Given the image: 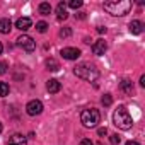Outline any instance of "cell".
Segmentation results:
<instances>
[{
  "mask_svg": "<svg viewBox=\"0 0 145 145\" xmlns=\"http://www.w3.org/2000/svg\"><path fill=\"white\" fill-rule=\"evenodd\" d=\"M101 103H103L106 108H108V106H111V104H113V97H111V94H104V96H103V99H101Z\"/></svg>",
  "mask_w": 145,
  "mask_h": 145,
  "instance_id": "obj_21",
  "label": "cell"
},
{
  "mask_svg": "<svg viewBox=\"0 0 145 145\" xmlns=\"http://www.w3.org/2000/svg\"><path fill=\"white\" fill-rule=\"evenodd\" d=\"M103 7H104V10L108 14L123 17L131 10V2L130 0H114V2H104Z\"/></svg>",
  "mask_w": 145,
  "mask_h": 145,
  "instance_id": "obj_1",
  "label": "cell"
},
{
  "mask_svg": "<svg viewBox=\"0 0 145 145\" xmlns=\"http://www.w3.org/2000/svg\"><path fill=\"white\" fill-rule=\"evenodd\" d=\"M36 31H38V33H46V31H48V24H46L44 21L36 22Z\"/></svg>",
  "mask_w": 145,
  "mask_h": 145,
  "instance_id": "obj_19",
  "label": "cell"
},
{
  "mask_svg": "<svg viewBox=\"0 0 145 145\" xmlns=\"http://www.w3.org/2000/svg\"><path fill=\"white\" fill-rule=\"evenodd\" d=\"M67 5H68L70 9H75V10H77V9H80V7H82V0H70Z\"/></svg>",
  "mask_w": 145,
  "mask_h": 145,
  "instance_id": "obj_20",
  "label": "cell"
},
{
  "mask_svg": "<svg viewBox=\"0 0 145 145\" xmlns=\"http://www.w3.org/2000/svg\"><path fill=\"white\" fill-rule=\"evenodd\" d=\"M120 89H121L125 94H131V92H133V84H131L130 80H126V79H125V80H121V82H120Z\"/></svg>",
  "mask_w": 145,
  "mask_h": 145,
  "instance_id": "obj_15",
  "label": "cell"
},
{
  "mask_svg": "<svg viewBox=\"0 0 145 145\" xmlns=\"http://www.w3.org/2000/svg\"><path fill=\"white\" fill-rule=\"evenodd\" d=\"M46 68L51 70V72H58L60 65H58V61H56L55 58H48V60H46Z\"/></svg>",
  "mask_w": 145,
  "mask_h": 145,
  "instance_id": "obj_17",
  "label": "cell"
},
{
  "mask_svg": "<svg viewBox=\"0 0 145 145\" xmlns=\"http://www.w3.org/2000/svg\"><path fill=\"white\" fill-rule=\"evenodd\" d=\"M7 145H27V137H24L21 133H14L12 137H9Z\"/></svg>",
  "mask_w": 145,
  "mask_h": 145,
  "instance_id": "obj_9",
  "label": "cell"
},
{
  "mask_svg": "<svg viewBox=\"0 0 145 145\" xmlns=\"http://www.w3.org/2000/svg\"><path fill=\"white\" fill-rule=\"evenodd\" d=\"M38 10H39L41 16H50V12H51V5H50L48 2H41L39 7H38Z\"/></svg>",
  "mask_w": 145,
  "mask_h": 145,
  "instance_id": "obj_16",
  "label": "cell"
},
{
  "mask_svg": "<svg viewBox=\"0 0 145 145\" xmlns=\"http://www.w3.org/2000/svg\"><path fill=\"white\" fill-rule=\"evenodd\" d=\"M106 50H108V43H106L104 39H97V41L92 44V53H94V55H97V56L104 55V53H106Z\"/></svg>",
  "mask_w": 145,
  "mask_h": 145,
  "instance_id": "obj_8",
  "label": "cell"
},
{
  "mask_svg": "<svg viewBox=\"0 0 145 145\" xmlns=\"http://www.w3.org/2000/svg\"><path fill=\"white\" fill-rule=\"evenodd\" d=\"M10 31H12L10 19H0V33H2V34H9Z\"/></svg>",
  "mask_w": 145,
  "mask_h": 145,
  "instance_id": "obj_14",
  "label": "cell"
},
{
  "mask_svg": "<svg viewBox=\"0 0 145 145\" xmlns=\"http://www.w3.org/2000/svg\"><path fill=\"white\" fill-rule=\"evenodd\" d=\"M60 36H61V38H70V36H72V29H70V27L60 29Z\"/></svg>",
  "mask_w": 145,
  "mask_h": 145,
  "instance_id": "obj_22",
  "label": "cell"
},
{
  "mask_svg": "<svg viewBox=\"0 0 145 145\" xmlns=\"http://www.w3.org/2000/svg\"><path fill=\"white\" fill-rule=\"evenodd\" d=\"M26 113H27L29 116H38V114H41V113H43V103L38 101V99L29 101V103L26 104Z\"/></svg>",
  "mask_w": 145,
  "mask_h": 145,
  "instance_id": "obj_6",
  "label": "cell"
},
{
  "mask_svg": "<svg viewBox=\"0 0 145 145\" xmlns=\"http://www.w3.org/2000/svg\"><path fill=\"white\" fill-rule=\"evenodd\" d=\"M31 26H33V21H31L29 17H19V19L16 21V27L21 29V31H27Z\"/></svg>",
  "mask_w": 145,
  "mask_h": 145,
  "instance_id": "obj_10",
  "label": "cell"
},
{
  "mask_svg": "<svg viewBox=\"0 0 145 145\" xmlns=\"http://www.w3.org/2000/svg\"><path fill=\"white\" fill-rule=\"evenodd\" d=\"M126 145H140V143L135 142V140H130V142H126Z\"/></svg>",
  "mask_w": 145,
  "mask_h": 145,
  "instance_id": "obj_30",
  "label": "cell"
},
{
  "mask_svg": "<svg viewBox=\"0 0 145 145\" xmlns=\"http://www.w3.org/2000/svg\"><path fill=\"white\" fill-rule=\"evenodd\" d=\"M140 86H142V87H145V75H142V77H140Z\"/></svg>",
  "mask_w": 145,
  "mask_h": 145,
  "instance_id": "obj_28",
  "label": "cell"
},
{
  "mask_svg": "<svg viewBox=\"0 0 145 145\" xmlns=\"http://www.w3.org/2000/svg\"><path fill=\"white\" fill-rule=\"evenodd\" d=\"M75 17H79V19H84V17H86V14H84V12H79V14H75Z\"/></svg>",
  "mask_w": 145,
  "mask_h": 145,
  "instance_id": "obj_29",
  "label": "cell"
},
{
  "mask_svg": "<svg viewBox=\"0 0 145 145\" xmlns=\"http://www.w3.org/2000/svg\"><path fill=\"white\" fill-rule=\"evenodd\" d=\"M80 145H94V142L89 138H84V140H80Z\"/></svg>",
  "mask_w": 145,
  "mask_h": 145,
  "instance_id": "obj_26",
  "label": "cell"
},
{
  "mask_svg": "<svg viewBox=\"0 0 145 145\" xmlns=\"http://www.w3.org/2000/svg\"><path fill=\"white\" fill-rule=\"evenodd\" d=\"M97 135H99V137L108 135V128H106V126H104V128H99V130H97Z\"/></svg>",
  "mask_w": 145,
  "mask_h": 145,
  "instance_id": "obj_25",
  "label": "cell"
},
{
  "mask_svg": "<svg viewBox=\"0 0 145 145\" xmlns=\"http://www.w3.org/2000/svg\"><path fill=\"white\" fill-rule=\"evenodd\" d=\"M113 121H114V125H116L120 130H130V128L133 126V120H131V116H130V113H128V109H126L125 106H120V108L114 111Z\"/></svg>",
  "mask_w": 145,
  "mask_h": 145,
  "instance_id": "obj_3",
  "label": "cell"
},
{
  "mask_svg": "<svg viewBox=\"0 0 145 145\" xmlns=\"http://www.w3.org/2000/svg\"><path fill=\"white\" fill-rule=\"evenodd\" d=\"M2 51H4V44H2V43H0V53H2Z\"/></svg>",
  "mask_w": 145,
  "mask_h": 145,
  "instance_id": "obj_31",
  "label": "cell"
},
{
  "mask_svg": "<svg viewBox=\"0 0 145 145\" xmlns=\"http://www.w3.org/2000/svg\"><path fill=\"white\" fill-rule=\"evenodd\" d=\"M17 46H19V48H22V50H24V51H27V53H33V51L36 50V41H34L31 36L22 34V36H19V38H17Z\"/></svg>",
  "mask_w": 145,
  "mask_h": 145,
  "instance_id": "obj_5",
  "label": "cell"
},
{
  "mask_svg": "<svg viewBox=\"0 0 145 145\" xmlns=\"http://www.w3.org/2000/svg\"><path fill=\"white\" fill-rule=\"evenodd\" d=\"M80 121L86 128H96L101 123V113L96 108H87L80 113Z\"/></svg>",
  "mask_w": 145,
  "mask_h": 145,
  "instance_id": "obj_4",
  "label": "cell"
},
{
  "mask_svg": "<svg viewBox=\"0 0 145 145\" xmlns=\"http://www.w3.org/2000/svg\"><path fill=\"white\" fill-rule=\"evenodd\" d=\"M74 74L82 79V80H87V82H94L99 79V70L91 65V63H79L75 68H74Z\"/></svg>",
  "mask_w": 145,
  "mask_h": 145,
  "instance_id": "obj_2",
  "label": "cell"
},
{
  "mask_svg": "<svg viewBox=\"0 0 145 145\" xmlns=\"http://www.w3.org/2000/svg\"><path fill=\"white\" fill-rule=\"evenodd\" d=\"M0 133H2V123H0Z\"/></svg>",
  "mask_w": 145,
  "mask_h": 145,
  "instance_id": "obj_32",
  "label": "cell"
},
{
  "mask_svg": "<svg viewBox=\"0 0 145 145\" xmlns=\"http://www.w3.org/2000/svg\"><path fill=\"white\" fill-rule=\"evenodd\" d=\"M9 92H10V87H9V84H7V82H0V97H5V96H9Z\"/></svg>",
  "mask_w": 145,
  "mask_h": 145,
  "instance_id": "obj_18",
  "label": "cell"
},
{
  "mask_svg": "<svg viewBox=\"0 0 145 145\" xmlns=\"http://www.w3.org/2000/svg\"><path fill=\"white\" fill-rule=\"evenodd\" d=\"M60 55H61L65 60H77V58L80 56V50H79V48L68 46V48H63V50L60 51Z\"/></svg>",
  "mask_w": 145,
  "mask_h": 145,
  "instance_id": "obj_7",
  "label": "cell"
},
{
  "mask_svg": "<svg viewBox=\"0 0 145 145\" xmlns=\"http://www.w3.org/2000/svg\"><path fill=\"white\" fill-rule=\"evenodd\" d=\"M7 68H9V67H7L5 61H0V75H4L5 72H7Z\"/></svg>",
  "mask_w": 145,
  "mask_h": 145,
  "instance_id": "obj_24",
  "label": "cell"
},
{
  "mask_svg": "<svg viewBox=\"0 0 145 145\" xmlns=\"http://www.w3.org/2000/svg\"><path fill=\"white\" fill-rule=\"evenodd\" d=\"M56 17H58V21H65V19L68 17V12H67V5H65L63 2H60V4L56 5Z\"/></svg>",
  "mask_w": 145,
  "mask_h": 145,
  "instance_id": "obj_13",
  "label": "cell"
},
{
  "mask_svg": "<svg viewBox=\"0 0 145 145\" xmlns=\"http://www.w3.org/2000/svg\"><path fill=\"white\" fill-rule=\"evenodd\" d=\"M109 142H111V145H120V142H121V138L114 133V135H111L109 137Z\"/></svg>",
  "mask_w": 145,
  "mask_h": 145,
  "instance_id": "obj_23",
  "label": "cell"
},
{
  "mask_svg": "<svg viewBox=\"0 0 145 145\" xmlns=\"http://www.w3.org/2000/svg\"><path fill=\"white\" fill-rule=\"evenodd\" d=\"M97 33H101V34L106 33V27H104V26H97Z\"/></svg>",
  "mask_w": 145,
  "mask_h": 145,
  "instance_id": "obj_27",
  "label": "cell"
},
{
  "mask_svg": "<svg viewBox=\"0 0 145 145\" xmlns=\"http://www.w3.org/2000/svg\"><path fill=\"white\" fill-rule=\"evenodd\" d=\"M128 27H130V33H131V34H142L145 26H143L142 21H131Z\"/></svg>",
  "mask_w": 145,
  "mask_h": 145,
  "instance_id": "obj_11",
  "label": "cell"
},
{
  "mask_svg": "<svg viewBox=\"0 0 145 145\" xmlns=\"http://www.w3.org/2000/svg\"><path fill=\"white\" fill-rule=\"evenodd\" d=\"M46 89H48L50 94H56V92H60L61 86H60V82H58L56 79H50V80L46 82Z\"/></svg>",
  "mask_w": 145,
  "mask_h": 145,
  "instance_id": "obj_12",
  "label": "cell"
}]
</instances>
